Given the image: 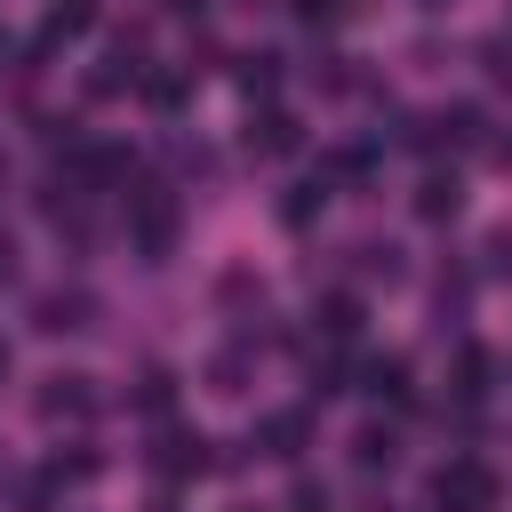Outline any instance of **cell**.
<instances>
[{"instance_id": "6da1fadb", "label": "cell", "mask_w": 512, "mask_h": 512, "mask_svg": "<svg viewBox=\"0 0 512 512\" xmlns=\"http://www.w3.org/2000/svg\"><path fill=\"white\" fill-rule=\"evenodd\" d=\"M496 496H504V480L480 456H448L432 472V512H496Z\"/></svg>"}, {"instance_id": "7a4b0ae2", "label": "cell", "mask_w": 512, "mask_h": 512, "mask_svg": "<svg viewBox=\"0 0 512 512\" xmlns=\"http://www.w3.org/2000/svg\"><path fill=\"white\" fill-rule=\"evenodd\" d=\"M128 240H136V256H168L176 248V192L168 184H136L128 192Z\"/></svg>"}, {"instance_id": "3957f363", "label": "cell", "mask_w": 512, "mask_h": 512, "mask_svg": "<svg viewBox=\"0 0 512 512\" xmlns=\"http://www.w3.org/2000/svg\"><path fill=\"white\" fill-rule=\"evenodd\" d=\"M144 464H152V480H160V488H184V480H200V472H208V432H192V424H160Z\"/></svg>"}, {"instance_id": "277c9868", "label": "cell", "mask_w": 512, "mask_h": 512, "mask_svg": "<svg viewBox=\"0 0 512 512\" xmlns=\"http://www.w3.org/2000/svg\"><path fill=\"white\" fill-rule=\"evenodd\" d=\"M88 24H96V0H48V8H40V32H32V48L48 56V48H64V40H80Z\"/></svg>"}, {"instance_id": "5b68a950", "label": "cell", "mask_w": 512, "mask_h": 512, "mask_svg": "<svg viewBox=\"0 0 512 512\" xmlns=\"http://www.w3.org/2000/svg\"><path fill=\"white\" fill-rule=\"evenodd\" d=\"M360 384H368V400H376V408H408V400H416V384H408V360H400V352H376V360L360 368Z\"/></svg>"}, {"instance_id": "8992f818", "label": "cell", "mask_w": 512, "mask_h": 512, "mask_svg": "<svg viewBox=\"0 0 512 512\" xmlns=\"http://www.w3.org/2000/svg\"><path fill=\"white\" fill-rule=\"evenodd\" d=\"M312 328H320V344H352V336H360V296H352V288H328V296L312 304Z\"/></svg>"}, {"instance_id": "52a82bcc", "label": "cell", "mask_w": 512, "mask_h": 512, "mask_svg": "<svg viewBox=\"0 0 512 512\" xmlns=\"http://www.w3.org/2000/svg\"><path fill=\"white\" fill-rule=\"evenodd\" d=\"M296 136H304V128H296V112L264 104V112H256V128H248V152H264V160H288V152H296Z\"/></svg>"}, {"instance_id": "ba28073f", "label": "cell", "mask_w": 512, "mask_h": 512, "mask_svg": "<svg viewBox=\"0 0 512 512\" xmlns=\"http://www.w3.org/2000/svg\"><path fill=\"white\" fill-rule=\"evenodd\" d=\"M256 440H264V456L296 464V456H304V440H312V424H304V408H280V416H264V424H256Z\"/></svg>"}, {"instance_id": "9c48e42d", "label": "cell", "mask_w": 512, "mask_h": 512, "mask_svg": "<svg viewBox=\"0 0 512 512\" xmlns=\"http://www.w3.org/2000/svg\"><path fill=\"white\" fill-rule=\"evenodd\" d=\"M320 208H328V176H296V184H288V200H280V224H288V232H304Z\"/></svg>"}, {"instance_id": "30bf717a", "label": "cell", "mask_w": 512, "mask_h": 512, "mask_svg": "<svg viewBox=\"0 0 512 512\" xmlns=\"http://www.w3.org/2000/svg\"><path fill=\"white\" fill-rule=\"evenodd\" d=\"M40 416H96V392H88V376H48V392H40Z\"/></svg>"}, {"instance_id": "8fae6325", "label": "cell", "mask_w": 512, "mask_h": 512, "mask_svg": "<svg viewBox=\"0 0 512 512\" xmlns=\"http://www.w3.org/2000/svg\"><path fill=\"white\" fill-rule=\"evenodd\" d=\"M32 312H40V328L56 336V328H88V312H96V304H88L80 288H56V296H40Z\"/></svg>"}, {"instance_id": "7c38bea8", "label": "cell", "mask_w": 512, "mask_h": 512, "mask_svg": "<svg viewBox=\"0 0 512 512\" xmlns=\"http://www.w3.org/2000/svg\"><path fill=\"white\" fill-rule=\"evenodd\" d=\"M392 456H400L392 424H360V432H352V464H360V472H392Z\"/></svg>"}, {"instance_id": "4fadbf2b", "label": "cell", "mask_w": 512, "mask_h": 512, "mask_svg": "<svg viewBox=\"0 0 512 512\" xmlns=\"http://www.w3.org/2000/svg\"><path fill=\"white\" fill-rule=\"evenodd\" d=\"M456 208H464V192H456V176H440V168H432V176L416 184V216H424V224H440V216H456Z\"/></svg>"}, {"instance_id": "5bb4252c", "label": "cell", "mask_w": 512, "mask_h": 512, "mask_svg": "<svg viewBox=\"0 0 512 512\" xmlns=\"http://www.w3.org/2000/svg\"><path fill=\"white\" fill-rule=\"evenodd\" d=\"M488 376H496V360H488L480 344H464V352H456V400H464V408L488 400Z\"/></svg>"}, {"instance_id": "9a60e30c", "label": "cell", "mask_w": 512, "mask_h": 512, "mask_svg": "<svg viewBox=\"0 0 512 512\" xmlns=\"http://www.w3.org/2000/svg\"><path fill=\"white\" fill-rule=\"evenodd\" d=\"M240 88H248V96H272V88H280V56H272V48L240 56Z\"/></svg>"}, {"instance_id": "2e32d148", "label": "cell", "mask_w": 512, "mask_h": 512, "mask_svg": "<svg viewBox=\"0 0 512 512\" xmlns=\"http://www.w3.org/2000/svg\"><path fill=\"white\" fill-rule=\"evenodd\" d=\"M168 400H176V376H168V368H144V376H136V408H144V416H168Z\"/></svg>"}, {"instance_id": "e0dca14e", "label": "cell", "mask_w": 512, "mask_h": 512, "mask_svg": "<svg viewBox=\"0 0 512 512\" xmlns=\"http://www.w3.org/2000/svg\"><path fill=\"white\" fill-rule=\"evenodd\" d=\"M56 496H64V472H56V464H48V472H32V480L16 488V504H24V512H56Z\"/></svg>"}, {"instance_id": "ac0fdd59", "label": "cell", "mask_w": 512, "mask_h": 512, "mask_svg": "<svg viewBox=\"0 0 512 512\" xmlns=\"http://www.w3.org/2000/svg\"><path fill=\"white\" fill-rule=\"evenodd\" d=\"M144 96H152L160 112H176V104L192 96V80H184V72H144Z\"/></svg>"}, {"instance_id": "d6986e66", "label": "cell", "mask_w": 512, "mask_h": 512, "mask_svg": "<svg viewBox=\"0 0 512 512\" xmlns=\"http://www.w3.org/2000/svg\"><path fill=\"white\" fill-rule=\"evenodd\" d=\"M344 8H352V0H296V16H304V24H336Z\"/></svg>"}, {"instance_id": "ffe728a7", "label": "cell", "mask_w": 512, "mask_h": 512, "mask_svg": "<svg viewBox=\"0 0 512 512\" xmlns=\"http://www.w3.org/2000/svg\"><path fill=\"white\" fill-rule=\"evenodd\" d=\"M288 512H328V488H312V480H304V488L288 496Z\"/></svg>"}, {"instance_id": "44dd1931", "label": "cell", "mask_w": 512, "mask_h": 512, "mask_svg": "<svg viewBox=\"0 0 512 512\" xmlns=\"http://www.w3.org/2000/svg\"><path fill=\"white\" fill-rule=\"evenodd\" d=\"M8 280H16V240L0 232V288H8Z\"/></svg>"}, {"instance_id": "7402d4cb", "label": "cell", "mask_w": 512, "mask_h": 512, "mask_svg": "<svg viewBox=\"0 0 512 512\" xmlns=\"http://www.w3.org/2000/svg\"><path fill=\"white\" fill-rule=\"evenodd\" d=\"M168 8H176V16H192V8H200V0H168Z\"/></svg>"}, {"instance_id": "603a6c76", "label": "cell", "mask_w": 512, "mask_h": 512, "mask_svg": "<svg viewBox=\"0 0 512 512\" xmlns=\"http://www.w3.org/2000/svg\"><path fill=\"white\" fill-rule=\"evenodd\" d=\"M0 56H8V32H0Z\"/></svg>"}, {"instance_id": "cb8c5ba5", "label": "cell", "mask_w": 512, "mask_h": 512, "mask_svg": "<svg viewBox=\"0 0 512 512\" xmlns=\"http://www.w3.org/2000/svg\"><path fill=\"white\" fill-rule=\"evenodd\" d=\"M424 8H440V0H424Z\"/></svg>"}, {"instance_id": "d4e9b609", "label": "cell", "mask_w": 512, "mask_h": 512, "mask_svg": "<svg viewBox=\"0 0 512 512\" xmlns=\"http://www.w3.org/2000/svg\"><path fill=\"white\" fill-rule=\"evenodd\" d=\"M160 512H168V504H160Z\"/></svg>"}]
</instances>
